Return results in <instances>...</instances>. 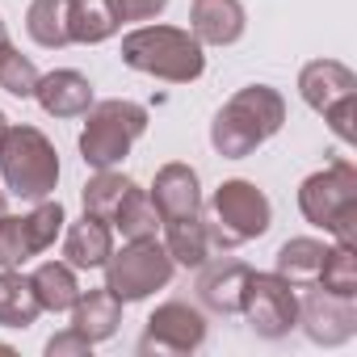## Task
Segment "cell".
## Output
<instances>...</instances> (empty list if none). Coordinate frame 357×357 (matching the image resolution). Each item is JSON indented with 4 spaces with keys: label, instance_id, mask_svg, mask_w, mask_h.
Here are the masks:
<instances>
[{
    "label": "cell",
    "instance_id": "cell-1",
    "mask_svg": "<svg viewBox=\"0 0 357 357\" xmlns=\"http://www.w3.org/2000/svg\"><path fill=\"white\" fill-rule=\"evenodd\" d=\"M282 118H286V105L273 89L265 84H252V89H240L215 118L211 126V143L219 155L227 160H244L252 155L265 139H273L282 130Z\"/></svg>",
    "mask_w": 357,
    "mask_h": 357
},
{
    "label": "cell",
    "instance_id": "cell-2",
    "mask_svg": "<svg viewBox=\"0 0 357 357\" xmlns=\"http://www.w3.org/2000/svg\"><path fill=\"white\" fill-rule=\"evenodd\" d=\"M122 63H130L135 72L172 80V84L198 80L206 68L198 38L190 30H172V26H143V30L126 34L122 38Z\"/></svg>",
    "mask_w": 357,
    "mask_h": 357
},
{
    "label": "cell",
    "instance_id": "cell-3",
    "mask_svg": "<svg viewBox=\"0 0 357 357\" xmlns=\"http://www.w3.org/2000/svg\"><path fill=\"white\" fill-rule=\"evenodd\" d=\"M0 176L17 198L43 202L59 181V155L34 126H5L0 135Z\"/></svg>",
    "mask_w": 357,
    "mask_h": 357
},
{
    "label": "cell",
    "instance_id": "cell-4",
    "mask_svg": "<svg viewBox=\"0 0 357 357\" xmlns=\"http://www.w3.org/2000/svg\"><path fill=\"white\" fill-rule=\"evenodd\" d=\"M298 206L315 227L332 231L340 244H353L357 240V172H353V164L336 160L324 172L307 176L298 190Z\"/></svg>",
    "mask_w": 357,
    "mask_h": 357
},
{
    "label": "cell",
    "instance_id": "cell-5",
    "mask_svg": "<svg viewBox=\"0 0 357 357\" xmlns=\"http://www.w3.org/2000/svg\"><path fill=\"white\" fill-rule=\"evenodd\" d=\"M211 248H240L269 227V198L252 181H223L211 198V215L202 219Z\"/></svg>",
    "mask_w": 357,
    "mask_h": 357
},
{
    "label": "cell",
    "instance_id": "cell-6",
    "mask_svg": "<svg viewBox=\"0 0 357 357\" xmlns=\"http://www.w3.org/2000/svg\"><path fill=\"white\" fill-rule=\"evenodd\" d=\"M143 130H147V109L135 105V101L89 105V126L80 135V155L93 168H114Z\"/></svg>",
    "mask_w": 357,
    "mask_h": 357
},
{
    "label": "cell",
    "instance_id": "cell-7",
    "mask_svg": "<svg viewBox=\"0 0 357 357\" xmlns=\"http://www.w3.org/2000/svg\"><path fill=\"white\" fill-rule=\"evenodd\" d=\"M105 265H109V282H105V290H114L122 303L147 298L151 290L168 286V278H172V257H168L164 244H155V236H147V240H130L118 257L109 252Z\"/></svg>",
    "mask_w": 357,
    "mask_h": 357
},
{
    "label": "cell",
    "instance_id": "cell-8",
    "mask_svg": "<svg viewBox=\"0 0 357 357\" xmlns=\"http://www.w3.org/2000/svg\"><path fill=\"white\" fill-rule=\"evenodd\" d=\"M298 89H303V101L315 114H324L344 143H353V89H357L353 72L336 59H315L303 68Z\"/></svg>",
    "mask_w": 357,
    "mask_h": 357
},
{
    "label": "cell",
    "instance_id": "cell-9",
    "mask_svg": "<svg viewBox=\"0 0 357 357\" xmlns=\"http://www.w3.org/2000/svg\"><path fill=\"white\" fill-rule=\"evenodd\" d=\"M59 231H63V206L59 202H43L26 219L5 215L0 219V269H17L22 261L38 257L43 248L55 244Z\"/></svg>",
    "mask_w": 357,
    "mask_h": 357
},
{
    "label": "cell",
    "instance_id": "cell-10",
    "mask_svg": "<svg viewBox=\"0 0 357 357\" xmlns=\"http://www.w3.org/2000/svg\"><path fill=\"white\" fill-rule=\"evenodd\" d=\"M240 311L252 319V332L282 336L298 319V298H294V286L286 278H278V273H252Z\"/></svg>",
    "mask_w": 357,
    "mask_h": 357
},
{
    "label": "cell",
    "instance_id": "cell-11",
    "mask_svg": "<svg viewBox=\"0 0 357 357\" xmlns=\"http://www.w3.org/2000/svg\"><path fill=\"white\" fill-rule=\"evenodd\" d=\"M206 340V319L190 303H164L147 319V336L139 340V353H190Z\"/></svg>",
    "mask_w": 357,
    "mask_h": 357
},
{
    "label": "cell",
    "instance_id": "cell-12",
    "mask_svg": "<svg viewBox=\"0 0 357 357\" xmlns=\"http://www.w3.org/2000/svg\"><path fill=\"white\" fill-rule=\"evenodd\" d=\"M151 206L155 215L168 219H185V215H202V190H198V172L190 164H164L155 172L151 185Z\"/></svg>",
    "mask_w": 357,
    "mask_h": 357
},
{
    "label": "cell",
    "instance_id": "cell-13",
    "mask_svg": "<svg viewBox=\"0 0 357 357\" xmlns=\"http://www.w3.org/2000/svg\"><path fill=\"white\" fill-rule=\"evenodd\" d=\"M303 324H307V336L315 344H340L353 336V298H340V294H328V290H311L303 298Z\"/></svg>",
    "mask_w": 357,
    "mask_h": 357
},
{
    "label": "cell",
    "instance_id": "cell-14",
    "mask_svg": "<svg viewBox=\"0 0 357 357\" xmlns=\"http://www.w3.org/2000/svg\"><path fill=\"white\" fill-rule=\"evenodd\" d=\"M248 278H252V269H248L244 261H215V265L202 269L198 294H202V303H206L211 311H219V315H240Z\"/></svg>",
    "mask_w": 357,
    "mask_h": 357
},
{
    "label": "cell",
    "instance_id": "cell-15",
    "mask_svg": "<svg viewBox=\"0 0 357 357\" xmlns=\"http://www.w3.org/2000/svg\"><path fill=\"white\" fill-rule=\"evenodd\" d=\"M190 26H194L198 43L231 47L244 34V5H240V0H194Z\"/></svg>",
    "mask_w": 357,
    "mask_h": 357
},
{
    "label": "cell",
    "instance_id": "cell-16",
    "mask_svg": "<svg viewBox=\"0 0 357 357\" xmlns=\"http://www.w3.org/2000/svg\"><path fill=\"white\" fill-rule=\"evenodd\" d=\"M34 97L43 101L47 114H55V118H76V114H89V105H93V84H89L80 72L63 68V72L38 76Z\"/></svg>",
    "mask_w": 357,
    "mask_h": 357
},
{
    "label": "cell",
    "instance_id": "cell-17",
    "mask_svg": "<svg viewBox=\"0 0 357 357\" xmlns=\"http://www.w3.org/2000/svg\"><path fill=\"white\" fill-rule=\"evenodd\" d=\"M114 252V231L105 219L97 215H84L80 223L68 227V240H63V257L72 269H101Z\"/></svg>",
    "mask_w": 357,
    "mask_h": 357
},
{
    "label": "cell",
    "instance_id": "cell-18",
    "mask_svg": "<svg viewBox=\"0 0 357 357\" xmlns=\"http://www.w3.org/2000/svg\"><path fill=\"white\" fill-rule=\"evenodd\" d=\"M72 328L80 332V336H89V340H105V336H114V328H118V319H122V298L114 294V290H89V294H80L76 303H72Z\"/></svg>",
    "mask_w": 357,
    "mask_h": 357
},
{
    "label": "cell",
    "instance_id": "cell-19",
    "mask_svg": "<svg viewBox=\"0 0 357 357\" xmlns=\"http://www.w3.org/2000/svg\"><path fill=\"white\" fill-rule=\"evenodd\" d=\"M164 248L176 265H206L211 257V236H206V223L202 215H185V219H168L164 223Z\"/></svg>",
    "mask_w": 357,
    "mask_h": 357
},
{
    "label": "cell",
    "instance_id": "cell-20",
    "mask_svg": "<svg viewBox=\"0 0 357 357\" xmlns=\"http://www.w3.org/2000/svg\"><path fill=\"white\" fill-rule=\"evenodd\" d=\"M26 30L38 47H68L72 43V0H34L26 13Z\"/></svg>",
    "mask_w": 357,
    "mask_h": 357
},
{
    "label": "cell",
    "instance_id": "cell-21",
    "mask_svg": "<svg viewBox=\"0 0 357 357\" xmlns=\"http://www.w3.org/2000/svg\"><path fill=\"white\" fill-rule=\"evenodd\" d=\"M38 311H43V303H38L30 278H22L13 269L0 273V324L5 328H30L38 319Z\"/></svg>",
    "mask_w": 357,
    "mask_h": 357
},
{
    "label": "cell",
    "instance_id": "cell-22",
    "mask_svg": "<svg viewBox=\"0 0 357 357\" xmlns=\"http://www.w3.org/2000/svg\"><path fill=\"white\" fill-rule=\"evenodd\" d=\"M43 311H72V303L80 298V286H76V273L68 261H47L38 265V273L30 278Z\"/></svg>",
    "mask_w": 357,
    "mask_h": 357
},
{
    "label": "cell",
    "instance_id": "cell-23",
    "mask_svg": "<svg viewBox=\"0 0 357 357\" xmlns=\"http://www.w3.org/2000/svg\"><path fill=\"white\" fill-rule=\"evenodd\" d=\"M324 257H328V248L319 240H290L278 252V278H286L290 286H315Z\"/></svg>",
    "mask_w": 357,
    "mask_h": 357
},
{
    "label": "cell",
    "instance_id": "cell-24",
    "mask_svg": "<svg viewBox=\"0 0 357 357\" xmlns=\"http://www.w3.org/2000/svg\"><path fill=\"white\" fill-rule=\"evenodd\" d=\"M118 30L109 0H72V43H105Z\"/></svg>",
    "mask_w": 357,
    "mask_h": 357
},
{
    "label": "cell",
    "instance_id": "cell-25",
    "mask_svg": "<svg viewBox=\"0 0 357 357\" xmlns=\"http://www.w3.org/2000/svg\"><path fill=\"white\" fill-rule=\"evenodd\" d=\"M130 176L122 172H109V168H97V176L84 185V215H97V219H114V211L122 206V198L130 194Z\"/></svg>",
    "mask_w": 357,
    "mask_h": 357
},
{
    "label": "cell",
    "instance_id": "cell-26",
    "mask_svg": "<svg viewBox=\"0 0 357 357\" xmlns=\"http://www.w3.org/2000/svg\"><path fill=\"white\" fill-rule=\"evenodd\" d=\"M109 227H118L126 240H147V236H155V227H160V215H155L151 198H147L139 185H130V194H126V198H122V206L114 211Z\"/></svg>",
    "mask_w": 357,
    "mask_h": 357
},
{
    "label": "cell",
    "instance_id": "cell-27",
    "mask_svg": "<svg viewBox=\"0 0 357 357\" xmlns=\"http://www.w3.org/2000/svg\"><path fill=\"white\" fill-rule=\"evenodd\" d=\"M315 286L328 290V294H340V298H353V294H357V257H353V244H336V248H328Z\"/></svg>",
    "mask_w": 357,
    "mask_h": 357
},
{
    "label": "cell",
    "instance_id": "cell-28",
    "mask_svg": "<svg viewBox=\"0 0 357 357\" xmlns=\"http://www.w3.org/2000/svg\"><path fill=\"white\" fill-rule=\"evenodd\" d=\"M0 89L13 93V97H34L38 89V68L30 59H22L17 51H5L0 55Z\"/></svg>",
    "mask_w": 357,
    "mask_h": 357
},
{
    "label": "cell",
    "instance_id": "cell-29",
    "mask_svg": "<svg viewBox=\"0 0 357 357\" xmlns=\"http://www.w3.org/2000/svg\"><path fill=\"white\" fill-rule=\"evenodd\" d=\"M118 22H151L168 9V0H109Z\"/></svg>",
    "mask_w": 357,
    "mask_h": 357
},
{
    "label": "cell",
    "instance_id": "cell-30",
    "mask_svg": "<svg viewBox=\"0 0 357 357\" xmlns=\"http://www.w3.org/2000/svg\"><path fill=\"white\" fill-rule=\"evenodd\" d=\"M89 349H93V340H89V336H80L76 328H72V332H63V336H55V340L47 344V353H51V357H55V353H89Z\"/></svg>",
    "mask_w": 357,
    "mask_h": 357
},
{
    "label": "cell",
    "instance_id": "cell-31",
    "mask_svg": "<svg viewBox=\"0 0 357 357\" xmlns=\"http://www.w3.org/2000/svg\"><path fill=\"white\" fill-rule=\"evenodd\" d=\"M5 51H13V43H9V34H5V22H0V55Z\"/></svg>",
    "mask_w": 357,
    "mask_h": 357
},
{
    "label": "cell",
    "instance_id": "cell-32",
    "mask_svg": "<svg viewBox=\"0 0 357 357\" xmlns=\"http://www.w3.org/2000/svg\"><path fill=\"white\" fill-rule=\"evenodd\" d=\"M9 215V202H5V194H0V219H5Z\"/></svg>",
    "mask_w": 357,
    "mask_h": 357
}]
</instances>
